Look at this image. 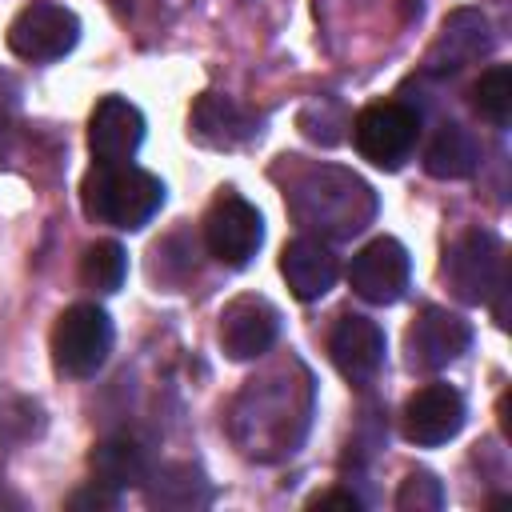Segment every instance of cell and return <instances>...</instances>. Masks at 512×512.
Here are the masks:
<instances>
[{"instance_id": "9a60e30c", "label": "cell", "mask_w": 512, "mask_h": 512, "mask_svg": "<svg viewBox=\"0 0 512 512\" xmlns=\"http://www.w3.org/2000/svg\"><path fill=\"white\" fill-rule=\"evenodd\" d=\"M492 44H496V36H492L488 16L480 8H456L444 16V24L424 56V68L432 76H452V72L476 64L480 56H488Z\"/></svg>"}, {"instance_id": "ba28073f", "label": "cell", "mask_w": 512, "mask_h": 512, "mask_svg": "<svg viewBox=\"0 0 512 512\" xmlns=\"http://www.w3.org/2000/svg\"><path fill=\"white\" fill-rule=\"evenodd\" d=\"M76 40H80V16L56 0H32L8 24V48L32 64L68 56Z\"/></svg>"}, {"instance_id": "5b68a950", "label": "cell", "mask_w": 512, "mask_h": 512, "mask_svg": "<svg viewBox=\"0 0 512 512\" xmlns=\"http://www.w3.org/2000/svg\"><path fill=\"white\" fill-rule=\"evenodd\" d=\"M352 144L356 152L384 168V172H396L412 152H416V140H420V112L404 100H372L364 104L356 116H352Z\"/></svg>"}, {"instance_id": "44dd1931", "label": "cell", "mask_w": 512, "mask_h": 512, "mask_svg": "<svg viewBox=\"0 0 512 512\" xmlns=\"http://www.w3.org/2000/svg\"><path fill=\"white\" fill-rule=\"evenodd\" d=\"M124 276H128V252H124V244L96 240V244L84 248V256H80V284L84 288L108 296V292H116L124 284Z\"/></svg>"}, {"instance_id": "8fae6325", "label": "cell", "mask_w": 512, "mask_h": 512, "mask_svg": "<svg viewBox=\"0 0 512 512\" xmlns=\"http://www.w3.org/2000/svg\"><path fill=\"white\" fill-rule=\"evenodd\" d=\"M468 348H472V324L460 312H448L440 304L420 308V316L412 320V328L404 336L408 368H416V372H440V368L456 364Z\"/></svg>"}, {"instance_id": "e0dca14e", "label": "cell", "mask_w": 512, "mask_h": 512, "mask_svg": "<svg viewBox=\"0 0 512 512\" xmlns=\"http://www.w3.org/2000/svg\"><path fill=\"white\" fill-rule=\"evenodd\" d=\"M280 276L288 280V292L304 304L328 296L336 288V276H340V260L336 252L328 248V240L320 236H296L284 244L280 252Z\"/></svg>"}, {"instance_id": "2e32d148", "label": "cell", "mask_w": 512, "mask_h": 512, "mask_svg": "<svg viewBox=\"0 0 512 512\" xmlns=\"http://www.w3.org/2000/svg\"><path fill=\"white\" fill-rule=\"evenodd\" d=\"M144 144V112L128 96H100L88 116V148L96 164H124Z\"/></svg>"}, {"instance_id": "30bf717a", "label": "cell", "mask_w": 512, "mask_h": 512, "mask_svg": "<svg viewBox=\"0 0 512 512\" xmlns=\"http://www.w3.org/2000/svg\"><path fill=\"white\" fill-rule=\"evenodd\" d=\"M348 284L360 300L368 304H396L408 284H412V256L396 236H376L368 240L352 264H348Z\"/></svg>"}, {"instance_id": "4316f807", "label": "cell", "mask_w": 512, "mask_h": 512, "mask_svg": "<svg viewBox=\"0 0 512 512\" xmlns=\"http://www.w3.org/2000/svg\"><path fill=\"white\" fill-rule=\"evenodd\" d=\"M20 96H24L20 80L12 72H0V128H8V120L20 112Z\"/></svg>"}, {"instance_id": "8992f818", "label": "cell", "mask_w": 512, "mask_h": 512, "mask_svg": "<svg viewBox=\"0 0 512 512\" xmlns=\"http://www.w3.org/2000/svg\"><path fill=\"white\" fill-rule=\"evenodd\" d=\"M508 280L504 244L488 228L460 232L444 256V284L460 304H488V296Z\"/></svg>"}, {"instance_id": "9c48e42d", "label": "cell", "mask_w": 512, "mask_h": 512, "mask_svg": "<svg viewBox=\"0 0 512 512\" xmlns=\"http://www.w3.org/2000/svg\"><path fill=\"white\" fill-rule=\"evenodd\" d=\"M464 420H468V400L460 396V388L432 380L408 396L400 412V432L416 448H436V444L456 440Z\"/></svg>"}, {"instance_id": "d4e9b609", "label": "cell", "mask_w": 512, "mask_h": 512, "mask_svg": "<svg viewBox=\"0 0 512 512\" xmlns=\"http://www.w3.org/2000/svg\"><path fill=\"white\" fill-rule=\"evenodd\" d=\"M396 508H400V512H436V508H444V484H440L432 472L416 468V472H408V476L400 480V488H396Z\"/></svg>"}, {"instance_id": "5bb4252c", "label": "cell", "mask_w": 512, "mask_h": 512, "mask_svg": "<svg viewBox=\"0 0 512 512\" xmlns=\"http://www.w3.org/2000/svg\"><path fill=\"white\" fill-rule=\"evenodd\" d=\"M280 340V308L268 296H236L220 312V348L228 360H256Z\"/></svg>"}, {"instance_id": "277c9868", "label": "cell", "mask_w": 512, "mask_h": 512, "mask_svg": "<svg viewBox=\"0 0 512 512\" xmlns=\"http://www.w3.org/2000/svg\"><path fill=\"white\" fill-rule=\"evenodd\" d=\"M112 340H116L112 316L100 304L80 300V304L64 308L52 328V364H56V372H64L72 380H88L108 364Z\"/></svg>"}, {"instance_id": "7c38bea8", "label": "cell", "mask_w": 512, "mask_h": 512, "mask_svg": "<svg viewBox=\"0 0 512 512\" xmlns=\"http://www.w3.org/2000/svg\"><path fill=\"white\" fill-rule=\"evenodd\" d=\"M260 132H264V116L256 108H244L240 100H232L224 92H200L192 100L188 136L196 144H204V148L228 152V148H240V144L260 140Z\"/></svg>"}, {"instance_id": "6da1fadb", "label": "cell", "mask_w": 512, "mask_h": 512, "mask_svg": "<svg viewBox=\"0 0 512 512\" xmlns=\"http://www.w3.org/2000/svg\"><path fill=\"white\" fill-rule=\"evenodd\" d=\"M312 412H316L312 372L296 356H288L264 368L260 376H252L236 392L228 408V436L248 460L276 464L304 444Z\"/></svg>"}, {"instance_id": "52a82bcc", "label": "cell", "mask_w": 512, "mask_h": 512, "mask_svg": "<svg viewBox=\"0 0 512 512\" xmlns=\"http://www.w3.org/2000/svg\"><path fill=\"white\" fill-rule=\"evenodd\" d=\"M264 244V216L240 192L224 188L204 212V248L224 268H248Z\"/></svg>"}, {"instance_id": "4fadbf2b", "label": "cell", "mask_w": 512, "mask_h": 512, "mask_svg": "<svg viewBox=\"0 0 512 512\" xmlns=\"http://www.w3.org/2000/svg\"><path fill=\"white\" fill-rule=\"evenodd\" d=\"M384 352V328L360 312H344L328 332V360L356 388L376 380V372L384 368Z\"/></svg>"}, {"instance_id": "83f0119b", "label": "cell", "mask_w": 512, "mask_h": 512, "mask_svg": "<svg viewBox=\"0 0 512 512\" xmlns=\"http://www.w3.org/2000/svg\"><path fill=\"white\" fill-rule=\"evenodd\" d=\"M308 508H364V500L356 496V492H348V488H332V492H316L312 500H308Z\"/></svg>"}, {"instance_id": "7a4b0ae2", "label": "cell", "mask_w": 512, "mask_h": 512, "mask_svg": "<svg viewBox=\"0 0 512 512\" xmlns=\"http://www.w3.org/2000/svg\"><path fill=\"white\" fill-rule=\"evenodd\" d=\"M284 204H288V216L308 236H320V240H352L380 212L376 188L340 164L296 168L284 188Z\"/></svg>"}, {"instance_id": "484cf974", "label": "cell", "mask_w": 512, "mask_h": 512, "mask_svg": "<svg viewBox=\"0 0 512 512\" xmlns=\"http://www.w3.org/2000/svg\"><path fill=\"white\" fill-rule=\"evenodd\" d=\"M116 504H120V492L108 488V484H100V480H92V484H84V488H76L68 496V508L72 512H112Z\"/></svg>"}, {"instance_id": "603a6c76", "label": "cell", "mask_w": 512, "mask_h": 512, "mask_svg": "<svg viewBox=\"0 0 512 512\" xmlns=\"http://www.w3.org/2000/svg\"><path fill=\"white\" fill-rule=\"evenodd\" d=\"M472 108L488 124L508 128L512 120V68L508 64H492L488 72H480V80L472 84Z\"/></svg>"}, {"instance_id": "ac0fdd59", "label": "cell", "mask_w": 512, "mask_h": 512, "mask_svg": "<svg viewBox=\"0 0 512 512\" xmlns=\"http://www.w3.org/2000/svg\"><path fill=\"white\" fill-rule=\"evenodd\" d=\"M140 492H144L148 508H168V512H196L216 500L212 480L196 464H184V460H172L160 468L152 464V476L144 480Z\"/></svg>"}, {"instance_id": "ffe728a7", "label": "cell", "mask_w": 512, "mask_h": 512, "mask_svg": "<svg viewBox=\"0 0 512 512\" xmlns=\"http://www.w3.org/2000/svg\"><path fill=\"white\" fill-rule=\"evenodd\" d=\"M476 168H480V140L464 124L444 120L424 148V172L436 180H468Z\"/></svg>"}, {"instance_id": "3957f363", "label": "cell", "mask_w": 512, "mask_h": 512, "mask_svg": "<svg viewBox=\"0 0 512 512\" xmlns=\"http://www.w3.org/2000/svg\"><path fill=\"white\" fill-rule=\"evenodd\" d=\"M164 180L148 168L124 164H92L80 184V208L96 224H112L120 232H140L164 208Z\"/></svg>"}, {"instance_id": "cb8c5ba5", "label": "cell", "mask_w": 512, "mask_h": 512, "mask_svg": "<svg viewBox=\"0 0 512 512\" xmlns=\"http://www.w3.org/2000/svg\"><path fill=\"white\" fill-rule=\"evenodd\" d=\"M296 124H300V132H304L308 140L332 148V144L344 140V128H348L352 120H348V108H344L340 96H316V100H308V104L300 108V120H296Z\"/></svg>"}, {"instance_id": "7402d4cb", "label": "cell", "mask_w": 512, "mask_h": 512, "mask_svg": "<svg viewBox=\"0 0 512 512\" xmlns=\"http://www.w3.org/2000/svg\"><path fill=\"white\" fill-rule=\"evenodd\" d=\"M44 432V412L32 396L24 392H8L0 388V448H16L28 444Z\"/></svg>"}, {"instance_id": "d6986e66", "label": "cell", "mask_w": 512, "mask_h": 512, "mask_svg": "<svg viewBox=\"0 0 512 512\" xmlns=\"http://www.w3.org/2000/svg\"><path fill=\"white\" fill-rule=\"evenodd\" d=\"M88 468H92V480L116 492H128V488H144V480L152 476V456L136 436L116 432L88 452Z\"/></svg>"}]
</instances>
